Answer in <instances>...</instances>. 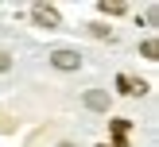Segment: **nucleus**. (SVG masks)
Segmentation results:
<instances>
[{
  "instance_id": "f257e3e1",
  "label": "nucleus",
  "mask_w": 159,
  "mask_h": 147,
  "mask_svg": "<svg viewBox=\"0 0 159 147\" xmlns=\"http://www.w3.org/2000/svg\"><path fill=\"white\" fill-rule=\"evenodd\" d=\"M51 66H54V70H66V74H70V70H78V66H82V54H78V50H70V46H58V50L51 54Z\"/></svg>"
},
{
  "instance_id": "f03ea898",
  "label": "nucleus",
  "mask_w": 159,
  "mask_h": 147,
  "mask_svg": "<svg viewBox=\"0 0 159 147\" xmlns=\"http://www.w3.org/2000/svg\"><path fill=\"white\" fill-rule=\"evenodd\" d=\"M31 15H35V23H39V27H47V31L62 23L58 8H51V4H31Z\"/></svg>"
},
{
  "instance_id": "7ed1b4c3",
  "label": "nucleus",
  "mask_w": 159,
  "mask_h": 147,
  "mask_svg": "<svg viewBox=\"0 0 159 147\" xmlns=\"http://www.w3.org/2000/svg\"><path fill=\"white\" fill-rule=\"evenodd\" d=\"M116 85H120L124 93H132V97H144V93H148V81H136V77H128V74L116 77Z\"/></svg>"
},
{
  "instance_id": "20e7f679",
  "label": "nucleus",
  "mask_w": 159,
  "mask_h": 147,
  "mask_svg": "<svg viewBox=\"0 0 159 147\" xmlns=\"http://www.w3.org/2000/svg\"><path fill=\"white\" fill-rule=\"evenodd\" d=\"M85 108L105 112V108H109V93H105V89H89V93H85Z\"/></svg>"
},
{
  "instance_id": "39448f33",
  "label": "nucleus",
  "mask_w": 159,
  "mask_h": 147,
  "mask_svg": "<svg viewBox=\"0 0 159 147\" xmlns=\"http://www.w3.org/2000/svg\"><path fill=\"white\" fill-rule=\"evenodd\" d=\"M140 54L155 62V54H159V43H155V39H144V43H140Z\"/></svg>"
},
{
  "instance_id": "423d86ee",
  "label": "nucleus",
  "mask_w": 159,
  "mask_h": 147,
  "mask_svg": "<svg viewBox=\"0 0 159 147\" xmlns=\"http://www.w3.org/2000/svg\"><path fill=\"white\" fill-rule=\"evenodd\" d=\"M97 8H101V12H105V15H120V12H124V4H109V0H101Z\"/></svg>"
},
{
  "instance_id": "0eeeda50",
  "label": "nucleus",
  "mask_w": 159,
  "mask_h": 147,
  "mask_svg": "<svg viewBox=\"0 0 159 147\" xmlns=\"http://www.w3.org/2000/svg\"><path fill=\"white\" fill-rule=\"evenodd\" d=\"M89 35H97V39H109V27H105V23H89Z\"/></svg>"
},
{
  "instance_id": "6e6552de",
  "label": "nucleus",
  "mask_w": 159,
  "mask_h": 147,
  "mask_svg": "<svg viewBox=\"0 0 159 147\" xmlns=\"http://www.w3.org/2000/svg\"><path fill=\"white\" fill-rule=\"evenodd\" d=\"M113 132H116V139H124V132H128V120H113Z\"/></svg>"
},
{
  "instance_id": "1a4fd4ad",
  "label": "nucleus",
  "mask_w": 159,
  "mask_h": 147,
  "mask_svg": "<svg viewBox=\"0 0 159 147\" xmlns=\"http://www.w3.org/2000/svg\"><path fill=\"white\" fill-rule=\"evenodd\" d=\"M8 70H12V58H8V54H0V74H8Z\"/></svg>"
},
{
  "instance_id": "9d476101",
  "label": "nucleus",
  "mask_w": 159,
  "mask_h": 147,
  "mask_svg": "<svg viewBox=\"0 0 159 147\" xmlns=\"http://www.w3.org/2000/svg\"><path fill=\"white\" fill-rule=\"evenodd\" d=\"M58 147H74V143H58Z\"/></svg>"
}]
</instances>
